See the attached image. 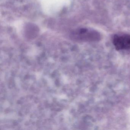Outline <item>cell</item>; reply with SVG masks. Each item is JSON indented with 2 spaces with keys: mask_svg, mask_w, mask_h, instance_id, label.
I'll list each match as a JSON object with an SVG mask.
<instances>
[{
  "mask_svg": "<svg viewBox=\"0 0 130 130\" xmlns=\"http://www.w3.org/2000/svg\"><path fill=\"white\" fill-rule=\"evenodd\" d=\"M113 43L118 50L130 48V36L128 34L116 35L114 37Z\"/></svg>",
  "mask_w": 130,
  "mask_h": 130,
  "instance_id": "cell-1",
  "label": "cell"
}]
</instances>
